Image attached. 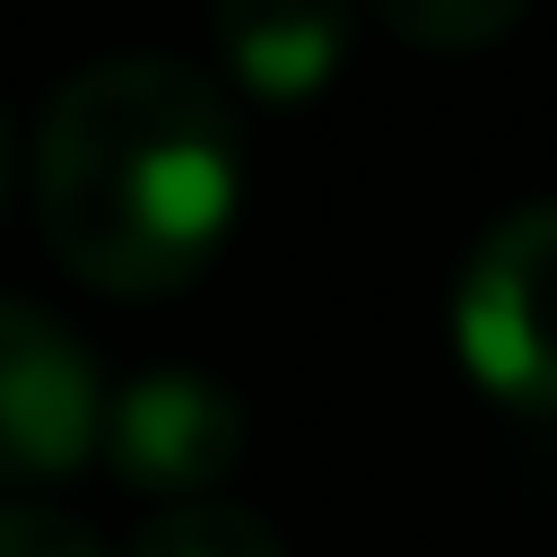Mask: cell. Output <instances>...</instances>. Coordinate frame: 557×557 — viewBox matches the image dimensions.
<instances>
[{
    "label": "cell",
    "mask_w": 557,
    "mask_h": 557,
    "mask_svg": "<svg viewBox=\"0 0 557 557\" xmlns=\"http://www.w3.org/2000/svg\"><path fill=\"white\" fill-rule=\"evenodd\" d=\"M244 209V131L209 70L104 52L70 70L35 131V218L70 278L104 296L191 287Z\"/></svg>",
    "instance_id": "6da1fadb"
},
{
    "label": "cell",
    "mask_w": 557,
    "mask_h": 557,
    "mask_svg": "<svg viewBox=\"0 0 557 557\" xmlns=\"http://www.w3.org/2000/svg\"><path fill=\"white\" fill-rule=\"evenodd\" d=\"M461 374L513 418H557V200L505 209L453 287Z\"/></svg>",
    "instance_id": "7a4b0ae2"
},
{
    "label": "cell",
    "mask_w": 557,
    "mask_h": 557,
    "mask_svg": "<svg viewBox=\"0 0 557 557\" xmlns=\"http://www.w3.org/2000/svg\"><path fill=\"white\" fill-rule=\"evenodd\" d=\"M96 453H104V470L122 487L191 505L244 461V400L226 383H209V374H183V366L131 374L122 392H104Z\"/></svg>",
    "instance_id": "3957f363"
},
{
    "label": "cell",
    "mask_w": 557,
    "mask_h": 557,
    "mask_svg": "<svg viewBox=\"0 0 557 557\" xmlns=\"http://www.w3.org/2000/svg\"><path fill=\"white\" fill-rule=\"evenodd\" d=\"M104 383L78 331H61L44 305L0 296V487L61 479L96 453Z\"/></svg>",
    "instance_id": "277c9868"
},
{
    "label": "cell",
    "mask_w": 557,
    "mask_h": 557,
    "mask_svg": "<svg viewBox=\"0 0 557 557\" xmlns=\"http://www.w3.org/2000/svg\"><path fill=\"white\" fill-rule=\"evenodd\" d=\"M218 35V61L235 70V87L270 96V104H296L313 87L339 78L348 44H357V17L331 9V0H235L209 17Z\"/></svg>",
    "instance_id": "5b68a950"
},
{
    "label": "cell",
    "mask_w": 557,
    "mask_h": 557,
    "mask_svg": "<svg viewBox=\"0 0 557 557\" xmlns=\"http://www.w3.org/2000/svg\"><path fill=\"white\" fill-rule=\"evenodd\" d=\"M122 557H287L278 531L226 496H191V505H157Z\"/></svg>",
    "instance_id": "8992f818"
},
{
    "label": "cell",
    "mask_w": 557,
    "mask_h": 557,
    "mask_svg": "<svg viewBox=\"0 0 557 557\" xmlns=\"http://www.w3.org/2000/svg\"><path fill=\"white\" fill-rule=\"evenodd\" d=\"M383 26L418 52H479L522 26V0H383Z\"/></svg>",
    "instance_id": "52a82bcc"
},
{
    "label": "cell",
    "mask_w": 557,
    "mask_h": 557,
    "mask_svg": "<svg viewBox=\"0 0 557 557\" xmlns=\"http://www.w3.org/2000/svg\"><path fill=\"white\" fill-rule=\"evenodd\" d=\"M0 557H104V540L52 505H0Z\"/></svg>",
    "instance_id": "ba28073f"
},
{
    "label": "cell",
    "mask_w": 557,
    "mask_h": 557,
    "mask_svg": "<svg viewBox=\"0 0 557 557\" xmlns=\"http://www.w3.org/2000/svg\"><path fill=\"white\" fill-rule=\"evenodd\" d=\"M9 174H17V139H9V113H0V209H9Z\"/></svg>",
    "instance_id": "9c48e42d"
}]
</instances>
